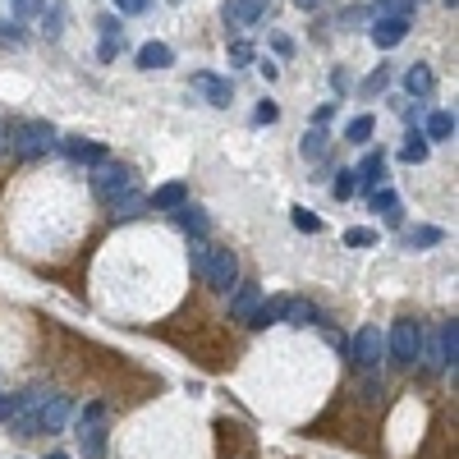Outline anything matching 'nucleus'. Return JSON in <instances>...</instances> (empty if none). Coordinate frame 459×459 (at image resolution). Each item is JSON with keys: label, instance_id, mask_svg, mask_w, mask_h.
<instances>
[{"label": "nucleus", "instance_id": "24", "mask_svg": "<svg viewBox=\"0 0 459 459\" xmlns=\"http://www.w3.org/2000/svg\"><path fill=\"white\" fill-rule=\"evenodd\" d=\"M372 129H376V120H372V115H359V120H349L344 138H349V143H368V138H372Z\"/></svg>", "mask_w": 459, "mask_h": 459}, {"label": "nucleus", "instance_id": "27", "mask_svg": "<svg viewBox=\"0 0 459 459\" xmlns=\"http://www.w3.org/2000/svg\"><path fill=\"white\" fill-rule=\"evenodd\" d=\"M175 211H179V226H184V230L207 234V216H202V211H194V207H175Z\"/></svg>", "mask_w": 459, "mask_h": 459}, {"label": "nucleus", "instance_id": "1", "mask_svg": "<svg viewBox=\"0 0 459 459\" xmlns=\"http://www.w3.org/2000/svg\"><path fill=\"white\" fill-rule=\"evenodd\" d=\"M194 272L211 285V289H221V294H230L234 285H239V257L230 253V249H216V244H194Z\"/></svg>", "mask_w": 459, "mask_h": 459}, {"label": "nucleus", "instance_id": "5", "mask_svg": "<svg viewBox=\"0 0 459 459\" xmlns=\"http://www.w3.org/2000/svg\"><path fill=\"white\" fill-rule=\"evenodd\" d=\"M92 194H97V202L115 207L120 198H129V194H133V175H129L124 166H111V161H101L97 175H92Z\"/></svg>", "mask_w": 459, "mask_h": 459}, {"label": "nucleus", "instance_id": "17", "mask_svg": "<svg viewBox=\"0 0 459 459\" xmlns=\"http://www.w3.org/2000/svg\"><path fill=\"white\" fill-rule=\"evenodd\" d=\"M431 88H437V78H431L427 65H409V69H404V92H409V97H431Z\"/></svg>", "mask_w": 459, "mask_h": 459}, {"label": "nucleus", "instance_id": "25", "mask_svg": "<svg viewBox=\"0 0 459 459\" xmlns=\"http://www.w3.org/2000/svg\"><path fill=\"white\" fill-rule=\"evenodd\" d=\"M344 244H349V249H372V244H376V230L354 226V230H344Z\"/></svg>", "mask_w": 459, "mask_h": 459}, {"label": "nucleus", "instance_id": "2", "mask_svg": "<svg viewBox=\"0 0 459 459\" xmlns=\"http://www.w3.org/2000/svg\"><path fill=\"white\" fill-rule=\"evenodd\" d=\"M51 147H56V133H51L46 120H23V124L10 129V152H14L19 161H37V156H46Z\"/></svg>", "mask_w": 459, "mask_h": 459}, {"label": "nucleus", "instance_id": "3", "mask_svg": "<svg viewBox=\"0 0 459 459\" xmlns=\"http://www.w3.org/2000/svg\"><path fill=\"white\" fill-rule=\"evenodd\" d=\"M69 418H74L69 395H46V400L37 404V409L28 414V423L19 427V437H37V431H60Z\"/></svg>", "mask_w": 459, "mask_h": 459}, {"label": "nucleus", "instance_id": "11", "mask_svg": "<svg viewBox=\"0 0 459 459\" xmlns=\"http://www.w3.org/2000/svg\"><path fill=\"white\" fill-rule=\"evenodd\" d=\"M184 202H188V184H184V179L161 184L156 194L147 198V207H156V211H175V207H184Z\"/></svg>", "mask_w": 459, "mask_h": 459}, {"label": "nucleus", "instance_id": "6", "mask_svg": "<svg viewBox=\"0 0 459 459\" xmlns=\"http://www.w3.org/2000/svg\"><path fill=\"white\" fill-rule=\"evenodd\" d=\"M382 354H386V336L376 331V327H359L354 340H349V359H354V368H359V372H372Z\"/></svg>", "mask_w": 459, "mask_h": 459}, {"label": "nucleus", "instance_id": "16", "mask_svg": "<svg viewBox=\"0 0 459 459\" xmlns=\"http://www.w3.org/2000/svg\"><path fill=\"white\" fill-rule=\"evenodd\" d=\"M257 304H262V289H257V285H239V289L230 294V313H234L239 321H249Z\"/></svg>", "mask_w": 459, "mask_h": 459}, {"label": "nucleus", "instance_id": "23", "mask_svg": "<svg viewBox=\"0 0 459 459\" xmlns=\"http://www.w3.org/2000/svg\"><path fill=\"white\" fill-rule=\"evenodd\" d=\"M427 368L431 372H446L450 363H446V336H441V327H437V336H431V344H427Z\"/></svg>", "mask_w": 459, "mask_h": 459}, {"label": "nucleus", "instance_id": "15", "mask_svg": "<svg viewBox=\"0 0 459 459\" xmlns=\"http://www.w3.org/2000/svg\"><path fill=\"white\" fill-rule=\"evenodd\" d=\"M368 207H372V211H382L391 226H400V194H395V188H386V184H382V188H372V194H368Z\"/></svg>", "mask_w": 459, "mask_h": 459}, {"label": "nucleus", "instance_id": "14", "mask_svg": "<svg viewBox=\"0 0 459 459\" xmlns=\"http://www.w3.org/2000/svg\"><path fill=\"white\" fill-rule=\"evenodd\" d=\"M166 65H175V51L166 42H143L138 46V69H166Z\"/></svg>", "mask_w": 459, "mask_h": 459}, {"label": "nucleus", "instance_id": "7", "mask_svg": "<svg viewBox=\"0 0 459 459\" xmlns=\"http://www.w3.org/2000/svg\"><path fill=\"white\" fill-rule=\"evenodd\" d=\"M78 441H83L88 459L106 455V409H101V404H88V409H83V418H78Z\"/></svg>", "mask_w": 459, "mask_h": 459}, {"label": "nucleus", "instance_id": "30", "mask_svg": "<svg viewBox=\"0 0 459 459\" xmlns=\"http://www.w3.org/2000/svg\"><path fill=\"white\" fill-rule=\"evenodd\" d=\"M304 152H308V156H321V152H327V133L313 129V133H308V143H304Z\"/></svg>", "mask_w": 459, "mask_h": 459}, {"label": "nucleus", "instance_id": "18", "mask_svg": "<svg viewBox=\"0 0 459 459\" xmlns=\"http://www.w3.org/2000/svg\"><path fill=\"white\" fill-rule=\"evenodd\" d=\"M423 138H437V143L455 138V115H450V111H431V115H427V133H423Z\"/></svg>", "mask_w": 459, "mask_h": 459}, {"label": "nucleus", "instance_id": "21", "mask_svg": "<svg viewBox=\"0 0 459 459\" xmlns=\"http://www.w3.org/2000/svg\"><path fill=\"white\" fill-rule=\"evenodd\" d=\"M285 321H289V327H313V321H317V308H313V304H299V299H289Z\"/></svg>", "mask_w": 459, "mask_h": 459}, {"label": "nucleus", "instance_id": "22", "mask_svg": "<svg viewBox=\"0 0 459 459\" xmlns=\"http://www.w3.org/2000/svg\"><path fill=\"white\" fill-rule=\"evenodd\" d=\"M400 161H409V166L427 161V138H423V133H409V138H404V147H400Z\"/></svg>", "mask_w": 459, "mask_h": 459}, {"label": "nucleus", "instance_id": "8", "mask_svg": "<svg viewBox=\"0 0 459 459\" xmlns=\"http://www.w3.org/2000/svg\"><path fill=\"white\" fill-rule=\"evenodd\" d=\"M404 37H409V19L376 14V23H372V42H376V46H382V51H391V46H400Z\"/></svg>", "mask_w": 459, "mask_h": 459}, {"label": "nucleus", "instance_id": "20", "mask_svg": "<svg viewBox=\"0 0 459 459\" xmlns=\"http://www.w3.org/2000/svg\"><path fill=\"white\" fill-rule=\"evenodd\" d=\"M441 230L437 226H418V230H409V234H404V249H431V244H441Z\"/></svg>", "mask_w": 459, "mask_h": 459}, {"label": "nucleus", "instance_id": "4", "mask_svg": "<svg viewBox=\"0 0 459 459\" xmlns=\"http://www.w3.org/2000/svg\"><path fill=\"white\" fill-rule=\"evenodd\" d=\"M386 354L400 363V368H414V359H423V327L409 317H400L391 336H386Z\"/></svg>", "mask_w": 459, "mask_h": 459}, {"label": "nucleus", "instance_id": "26", "mask_svg": "<svg viewBox=\"0 0 459 459\" xmlns=\"http://www.w3.org/2000/svg\"><path fill=\"white\" fill-rule=\"evenodd\" d=\"M354 188H359V184H354V170H340V175L331 179V194H336L340 202H344V198H354Z\"/></svg>", "mask_w": 459, "mask_h": 459}, {"label": "nucleus", "instance_id": "35", "mask_svg": "<svg viewBox=\"0 0 459 459\" xmlns=\"http://www.w3.org/2000/svg\"><path fill=\"white\" fill-rule=\"evenodd\" d=\"M382 88H386V69H376L368 83H363V92H382Z\"/></svg>", "mask_w": 459, "mask_h": 459}, {"label": "nucleus", "instance_id": "34", "mask_svg": "<svg viewBox=\"0 0 459 459\" xmlns=\"http://www.w3.org/2000/svg\"><path fill=\"white\" fill-rule=\"evenodd\" d=\"M276 115H281V111H276V106H272V101H262L253 120H257V124H276Z\"/></svg>", "mask_w": 459, "mask_h": 459}, {"label": "nucleus", "instance_id": "9", "mask_svg": "<svg viewBox=\"0 0 459 459\" xmlns=\"http://www.w3.org/2000/svg\"><path fill=\"white\" fill-rule=\"evenodd\" d=\"M354 184H363L368 194H372V188H382V184H386V152H382V147H376V152H368V156L359 161Z\"/></svg>", "mask_w": 459, "mask_h": 459}, {"label": "nucleus", "instance_id": "37", "mask_svg": "<svg viewBox=\"0 0 459 459\" xmlns=\"http://www.w3.org/2000/svg\"><path fill=\"white\" fill-rule=\"evenodd\" d=\"M46 459H69V455H65V450H56V455H46Z\"/></svg>", "mask_w": 459, "mask_h": 459}, {"label": "nucleus", "instance_id": "29", "mask_svg": "<svg viewBox=\"0 0 459 459\" xmlns=\"http://www.w3.org/2000/svg\"><path fill=\"white\" fill-rule=\"evenodd\" d=\"M294 226H299V230H308V234H317V230H321V221H317L313 211H304V207H294Z\"/></svg>", "mask_w": 459, "mask_h": 459}, {"label": "nucleus", "instance_id": "10", "mask_svg": "<svg viewBox=\"0 0 459 459\" xmlns=\"http://www.w3.org/2000/svg\"><path fill=\"white\" fill-rule=\"evenodd\" d=\"M266 10V0H226V23H234V28H253V23L262 19Z\"/></svg>", "mask_w": 459, "mask_h": 459}, {"label": "nucleus", "instance_id": "33", "mask_svg": "<svg viewBox=\"0 0 459 459\" xmlns=\"http://www.w3.org/2000/svg\"><path fill=\"white\" fill-rule=\"evenodd\" d=\"M14 409H19V395H0V423H10Z\"/></svg>", "mask_w": 459, "mask_h": 459}, {"label": "nucleus", "instance_id": "31", "mask_svg": "<svg viewBox=\"0 0 459 459\" xmlns=\"http://www.w3.org/2000/svg\"><path fill=\"white\" fill-rule=\"evenodd\" d=\"M147 5H152V0H115L120 14H147Z\"/></svg>", "mask_w": 459, "mask_h": 459}, {"label": "nucleus", "instance_id": "28", "mask_svg": "<svg viewBox=\"0 0 459 459\" xmlns=\"http://www.w3.org/2000/svg\"><path fill=\"white\" fill-rule=\"evenodd\" d=\"M376 14H395V19H409V0H376Z\"/></svg>", "mask_w": 459, "mask_h": 459}, {"label": "nucleus", "instance_id": "12", "mask_svg": "<svg viewBox=\"0 0 459 459\" xmlns=\"http://www.w3.org/2000/svg\"><path fill=\"white\" fill-rule=\"evenodd\" d=\"M194 88H198L211 106H230V97H234L226 78H216V74H207V69H202V74H194Z\"/></svg>", "mask_w": 459, "mask_h": 459}, {"label": "nucleus", "instance_id": "36", "mask_svg": "<svg viewBox=\"0 0 459 459\" xmlns=\"http://www.w3.org/2000/svg\"><path fill=\"white\" fill-rule=\"evenodd\" d=\"M294 5H299V10H313V5H317V0H294Z\"/></svg>", "mask_w": 459, "mask_h": 459}, {"label": "nucleus", "instance_id": "19", "mask_svg": "<svg viewBox=\"0 0 459 459\" xmlns=\"http://www.w3.org/2000/svg\"><path fill=\"white\" fill-rule=\"evenodd\" d=\"M65 152H69L74 161H88V166H101V161H106V147H101V143H83V138H69Z\"/></svg>", "mask_w": 459, "mask_h": 459}, {"label": "nucleus", "instance_id": "13", "mask_svg": "<svg viewBox=\"0 0 459 459\" xmlns=\"http://www.w3.org/2000/svg\"><path fill=\"white\" fill-rule=\"evenodd\" d=\"M285 308H289V299H262V304L253 308V317H249V327H253V331L276 327V321H285Z\"/></svg>", "mask_w": 459, "mask_h": 459}, {"label": "nucleus", "instance_id": "32", "mask_svg": "<svg viewBox=\"0 0 459 459\" xmlns=\"http://www.w3.org/2000/svg\"><path fill=\"white\" fill-rule=\"evenodd\" d=\"M230 60H234V65H249V60H253V46H249V42H234V46H230Z\"/></svg>", "mask_w": 459, "mask_h": 459}, {"label": "nucleus", "instance_id": "38", "mask_svg": "<svg viewBox=\"0 0 459 459\" xmlns=\"http://www.w3.org/2000/svg\"><path fill=\"white\" fill-rule=\"evenodd\" d=\"M0 138H5V133H0Z\"/></svg>", "mask_w": 459, "mask_h": 459}]
</instances>
